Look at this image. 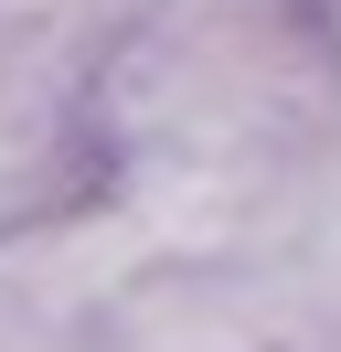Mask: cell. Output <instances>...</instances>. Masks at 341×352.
<instances>
[{"instance_id": "6da1fadb", "label": "cell", "mask_w": 341, "mask_h": 352, "mask_svg": "<svg viewBox=\"0 0 341 352\" xmlns=\"http://www.w3.org/2000/svg\"><path fill=\"white\" fill-rule=\"evenodd\" d=\"M320 22H331V43H341V0H320Z\"/></svg>"}]
</instances>
